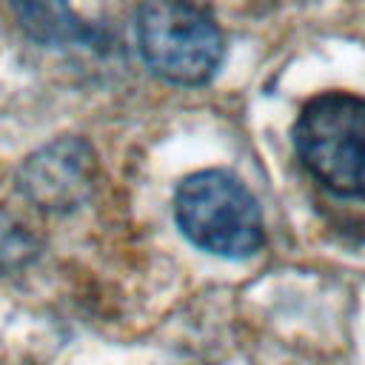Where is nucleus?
Listing matches in <instances>:
<instances>
[{
	"label": "nucleus",
	"instance_id": "f03ea898",
	"mask_svg": "<svg viewBox=\"0 0 365 365\" xmlns=\"http://www.w3.org/2000/svg\"><path fill=\"white\" fill-rule=\"evenodd\" d=\"M294 148L334 194L365 200V97L328 91L299 111Z\"/></svg>",
	"mask_w": 365,
	"mask_h": 365
},
{
	"label": "nucleus",
	"instance_id": "39448f33",
	"mask_svg": "<svg viewBox=\"0 0 365 365\" xmlns=\"http://www.w3.org/2000/svg\"><path fill=\"white\" fill-rule=\"evenodd\" d=\"M20 29L43 46H91L100 31L74 14L68 0H9Z\"/></svg>",
	"mask_w": 365,
	"mask_h": 365
},
{
	"label": "nucleus",
	"instance_id": "7ed1b4c3",
	"mask_svg": "<svg viewBox=\"0 0 365 365\" xmlns=\"http://www.w3.org/2000/svg\"><path fill=\"white\" fill-rule=\"evenodd\" d=\"M137 48L148 68L177 86L211 80L225 40L214 17L191 0H143L137 9Z\"/></svg>",
	"mask_w": 365,
	"mask_h": 365
},
{
	"label": "nucleus",
	"instance_id": "20e7f679",
	"mask_svg": "<svg viewBox=\"0 0 365 365\" xmlns=\"http://www.w3.org/2000/svg\"><path fill=\"white\" fill-rule=\"evenodd\" d=\"M94 171V148L80 137H60L23 163L20 191L43 211H71L91 194Z\"/></svg>",
	"mask_w": 365,
	"mask_h": 365
},
{
	"label": "nucleus",
	"instance_id": "f257e3e1",
	"mask_svg": "<svg viewBox=\"0 0 365 365\" xmlns=\"http://www.w3.org/2000/svg\"><path fill=\"white\" fill-rule=\"evenodd\" d=\"M180 231L202 251L242 259L259 251L262 214L245 182L222 168L188 174L174 194Z\"/></svg>",
	"mask_w": 365,
	"mask_h": 365
}]
</instances>
